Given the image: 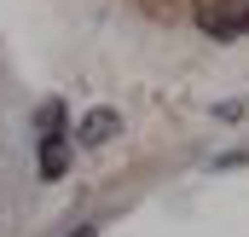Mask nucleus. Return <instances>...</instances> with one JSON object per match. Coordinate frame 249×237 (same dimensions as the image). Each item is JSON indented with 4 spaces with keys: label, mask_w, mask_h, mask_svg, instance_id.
<instances>
[{
    "label": "nucleus",
    "mask_w": 249,
    "mask_h": 237,
    "mask_svg": "<svg viewBox=\"0 0 249 237\" xmlns=\"http://www.w3.org/2000/svg\"><path fill=\"white\" fill-rule=\"evenodd\" d=\"M75 133H81V145H110V139L122 133V116H116L110 104H99V110H87V116H81Z\"/></svg>",
    "instance_id": "obj_1"
},
{
    "label": "nucleus",
    "mask_w": 249,
    "mask_h": 237,
    "mask_svg": "<svg viewBox=\"0 0 249 237\" xmlns=\"http://www.w3.org/2000/svg\"><path fill=\"white\" fill-rule=\"evenodd\" d=\"M70 168V139H41V179H64Z\"/></svg>",
    "instance_id": "obj_2"
},
{
    "label": "nucleus",
    "mask_w": 249,
    "mask_h": 237,
    "mask_svg": "<svg viewBox=\"0 0 249 237\" xmlns=\"http://www.w3.org/2000/svg\"><path fill=\"white\" fill-rule=\"evenodd\" d=\"M35 127H41V139H64V104H58V99H47V104H41Z\"/></svg>",
    "instance_id": "obj_3"
}]
</instances>
